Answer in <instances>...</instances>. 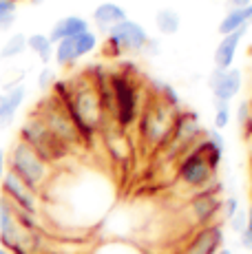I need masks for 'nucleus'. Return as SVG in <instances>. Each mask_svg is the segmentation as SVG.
I'll list each match as a JSON object with an SVG mask.
<instances>
[{"label":"nucleus","instance_id":"obj_1","mask_svg":"<svg viewBox=\"0 0 252 254\" xmlns=\"http://www.w3.org/2000/svg\"><path fill=\"white\" fill-rule=\"evenodd\" d=\"M51 91V95L62 102L84 141H89L95 133H102L109 126V113L102 104V97L93 80H84L77 84L56 80Z\"/></svg>","mask_w":252,"mask_h":254},{"label":"nucleus","instance_id":"obj_2","mask_svg":"<svg viewBox=\"0 0 252 254\" xmlns=\"http://www.w3.org/2000/svg\"><path fill=\"white\" fill-rule=\"evenodd\" d=\"M221 159H224V153L212 141H208L206 133H203V137L188 153H184L177 159L179 184H184L190 190H197V192L215 186V177L221 166Z\"/></svg>","mask_w":252,"mask_h":254},{"label":"nucleus","instance_id":"obj_3","mask_svg":"<svg viewBox=\"0 0 252 254\" xmlns=\"http://www.w3.org/2000/svg\"><path fill=\"white\" fill-rule=\"evenodd\" d=\"M7 157V170L13 173L18 179H22L29 188L36 190L38 194H45V190L53 182V166L47 164L31 146H27L25 141L16 139L9 148V153H4Z\"/></svg>","mask_w":252,"mask_h":254},{"label":"nucleus","instance_id":"obj_4","mask_svg":"<svg viewBox=\"0 0 252 254\" xmlns=\"http://www.w3.org/2000/svg\"><path fill=\"white\" fill-rule=\"evenodd\" d=\"M179 111L168 106L164 100H159L157 95H153L146 104L142 106L137 117V128L139 137L146 146L151 148H164V144L171 137L173 124Z\"/></svg>","mask_w":252,"mask_h":254},{"label":"nucleus","instance_id":"obj_5","mask_svg":"<svg viewBox=\"0 0 252 254\" xmlns=\"http://www.w3.org/2000/svg\"><path fill=\"white\" fill-rule=\"evenodd\" d=\"M111 93H113V106H111V117L115 126L122 130H128L139 117V95H137V82L126 71L109 75Z\"/></svg>","mask_w":252,"mask_h":254},{"label":"nucleus","instance_id":"obj_6","mask_svg":"<svg viewBox=\"0 0 252 254\" xmlns=\"http://www.w3.org/2000/svg\"><path fill=\"white\" fill-rule=\"evenodd\" d=\"M33 113H38L42 122H45V126L49 128V133L60 141L62 146H64L66 150L73 148V146H80L84 144V139H82L80 130L75 128L73 120L69 117L66 113V109L62 106V102L58 100V97H49V100H42L40 104H38V109L33 111Z\"/></svg>","mask_w":252,"mask_h":254},{"label":"nucleus","instance_id":"obj_7","mask_svg":"<svg viewBox=\"0 0 252 254\" xmlns=\"http://www.w3.org/2000/svg\"><path fill=\"white\" fill-rule=\"evenodd\" d=\"M18 139L25 141L27 146H31V148L51 166L56 162H60V159L69 153V150H66L64 146L49 133V128H47L45 122L38 117V113H31L25 122H22Z\"/></svg>","mask_w":252,"mask_h":254},{"label":"nucleus","instance_id":"obj_8","mask_svg":"<svg viewBox=\"0 0 252 254\" xmlns=\"http://www.w3.org/2000/svg\"><path fill=\"white\" fill-rule=\"evenodd\" d=\"M203 133H206V128L201 126L199 115H197L195 111L182 109L175 117L171 137H168V141L164 144V148L171 153V157L179 159L184 153H188V150L203 137Z\"/></svg>","mask_w":252,"mask_h":254},{"label":"nucleus","instance_id":"obj_9","mask_svg":"<svg viewBox=\"0 0 252 254\" xmlns=\"http://www.w3.org/2000/svg\"><path fill=\"white\" fill-rule=\"evenodd\" d=\"M148 31L137 20H122L120 24L106 31V51L109 56H124V53H139L144 51L148 42Z\"/></svg>","mask_w":252,"mask_h":254},{"label":"nucleus","instance_id":"obj_10","mask_svg":"<svg viewBox=\"0 0 252 254\" xmlns=\"http://www.w3.org/2000/svg\"><path fill=\"white\" fill-rule=\"evenodd\" d=\"M224 192V186H210L206 190H199L190 197V203H188V210L192 214V221H195L197 228L210 226V223H217V217L221 212V197Z\"/></svg>","mask_w":252,"mask_h":254},{"label":"nucleus","instance_id":"obj_11","mask_svg":"<svg viewBox=\"0 0 252 254\" xmlns=\"http://www.w3.org/2000/svg\"><path fill=\"white\" fill-rule=\"evenodd\" d=\"M0 197H4L11 206L29 210V212H40V194L31 190L29 186L18 179L13 173H4L2 186H0Z\"/></svg>","mask_w":252,"mask_h":254},{"label":"nucleus","instance_id":"obj_12","mask_svg":"<svg viewBox=\"0 0 252 254\" xmlns=\"http://www.w3.org/2000/svg\"><path fill=\"white\" fill-rule=\"evenodd\" d=\"M226 234L221 221L210 223V226L197 228V232L192 234V239L179 250V254H217L224 248Z\"/></svg>","mask_w":252,"mask_h":254},{"label":"nucleus","instance_id":"obj_13","mask_svg":"<svg viewBox=\"0 0 252 254\" xmlns=\"http://www.w3.org/2000/svg\"><path fill=\"white\" fill-rule=\"evenodd\" d=\"M241 86H244V75L239 69H212V73L208 75V89H210L212 97L219 102H230L239 95Z\"/></svg>","mask_w":252,"mask_h":254},{"label":"nucleus","instance_id":"obj_14","mask_svg":"<svg viewBox=\"0 0 252 254\" xmlns=\"http://www.w3.org/2000/svg\"><path fill=\"white\" fill-rule=\"evenodd\" d=\"M25 97H27L25 84H9L4 93H0V130L9 128L13 124Z\"/></svg>","mask_w":252,"mask_h":254},{"label":"nucleus","instance_id":"obj_15","mask_svg":"<svg viewBox=\"0 0 252 254\" xmlns=\"http://www.w3.org/2000/svg\"><path fill=\"white\" fill-rule=\"evenodd\" d=\"M246 33H248V27H241V29H237V31L228 33V36H221L219 45L215 49V56H212L215 69H221V71L230 69L237 58V49H239L241 40L246 38Z\"/></svg>","mask_w":252,"mask_h":254},{"label":"nucleus","instance_id":"obj_16","mask_svg":"<svg viewBox=\"0 0 252 254\" xmlns=\"http://www.w3.org/2000/svg\"><path fill=\"white\" fill-rule=\"evenodd\" d=\"M84 31H91V22L86 20V18L82 16H64L60 18L56 24L51 27V31L47 33L49 36V40L53 42V45H58L60 40H73V38H77L80 33Z\"/></svg>","mask_w":252,"mask_h":254},{"label":"nucleus","instance_id":"obj_17","mask_svg":"<svg viewBox=\"0 0 252 254\" xmlns=\"http://www.w3.org/2000/svg\"><path fill=\"white\" fill-rule=\"evenodd\" d=\"M126 9L118 2H100L98 7L93 9V22L100 31H109L111 27L120 24L122 20H126Z\"/></svg>","mask_w":252,"mask_h":254},{"label":"nucleus","instance_id":"obj_18","mask_svg":"<svg viewBox=\"0 0 252 254\" xmlns=\"http://www.w3.org/2000/svg\"><path fill=\"white\" fill-rule=\"evenodd\" d=\"M155 29L162 36H175L179 29H182V16H179V11L173 7H162L155 13Z\"/></svg>","mask_w":252,"mask_h":254},{"label":"nucleus","instance_id":"obj_19","mask_svg":"<svg viewBox=\"0 0 252 254\" xmlns=\"http://www.w3.org/2000/svg\"><path fill=\"white\" fill-rule=\"evenodd\" d=\"M27 49L31 53H36V58L45 66L53 60V42L49 40L47 33H31V36H27Z\"/></svg>","mask_w":252,"mask_h":254},{"label":"nucleus","instance_id":"obj_20","mask_svg":"<svg viewBox=\"0 0 252 254\" xmlns=\"http://www.w3.org/2000/svg\"><path fill=\"white\" fill-rule=\"evenodd\" d=\"M241 27H248L246 9H228V13L219 22V33L221 36H228V33L237 31V29H241Z\"/></svg>","mask_w":252,"mask_h":254},{"label":"nucleus","instance_id":"obj_21","mask_svg":"<svg viewBox=\"0 0 252 254\" xmlns=\"http://www.w3.org/2000/svg\"><path fill=\"white\" fill-rule=\"evenodd\" d=\"M27 51V36L25 33H11L9 40L0 49V60H11V58H18Z\"/></svg>","mask_w":252,"mask_h":254},{"label":"nucleus","instance_id":"obj_22","mask_svg":"<svg viewBox=\"0 0 252 254\" xmlns=\"http://www.w3.org/2000/svg\"><path fill=\"white\" fill-rule=\"evenodd\" d=\"M53 60H56L58 66H73L77 62L73 40H60L58 45H53Z\"/></svg>","mask_w":252,"mask_h":254},{"label":"nucleus","instance_id":"obj_23","mask_svg":"<svg viewBox=\"0 0 252 254\" xmlns=\"http://www.w3.org/2000/svg\"><path fill=\"white\" fill-rule=\"evenodd\" d=\"M95 49H98V36H95V31H84L77 38H73V51H75L77 60L91 56Z\"/></svg>","mask_w":252,"mask_h":254},{"label":"nucleus","instance_id":"obj_24","mask_svg":"<svg viewBox=\"0 0 252 254\" xmlns=\"http://www.w3.org/2000/svg\"><path fill=\"white\" fill-rule=\"evenodd\" d=\"M155 95L159 100H164L168 106L182 111V100H179V93L175 91V86L168 84V82H155Z\"/></svg>","mask_w":252,"mask_h":254},{"label":"nucleus","instance_id":"obj_25","mask_svg":"<svg viewBox=\"0 0 252 254\" xmlns=\"http://www.w3.org/2000/svg\"><path fill=\"white\" fill-rule=\"evenodd\" d=\"M228 124H230V102L215 100V120H212V128L221 133Z\"/></svg>","mask_w":252,"mask_h":254},{"label":"nucleus","instance_id":"obj_26","mask_svg":"<svg viewBox=\"0 0 252 254\" xmlns=\"http://www.w3.org/2000/svg\"><path fill=\"white\" fill-rule=\"evenodd\" d=\"M91 254H142L135 246H126V243L113 241V243H106V246L93 248Z\"/></svg>","mask_w":252,"mask_h":254},{"label":"nucleus","instance_id":"obj_27","mask_svg":"<svg viewBox=\"0 0 252 254\" xmlns=\"http://www.w3.org/2000/svg\"><path fill=\"white\" fill-rule=\"evenodd\" d=\"M241 206H239V199L237 197H232V194H228V197H224V201H221V219L228 223L232 217L237 214V210H239Z\"/></svg>","mask_w":252,"mask_h":254},{"label":"nucleus","instance_id":"obj_28","mask_svg":"<svg viewBox=\"0 0 252 254\" xmlns=\"http://www.w3.org/2000/svg\"><path fill=\"white\" fill-rule=\"evenodd\" d=\"M246 223H248V210L239 208V210H237V214H235V217H232L230 221H228V226H230V230L235 232L237 237H239V234L246 230Z\"/></svg>","mask_w":252,"mask_h":254},{"label":"nucleus","instance_id":"obj_29","mask_svg":"<svg viewBox=\"0 0 252 254\" xmlns=\"http://www.w3.org/2000/svg\"><path fill=\"white\" fill-rule=\"evenodd\" d=\"M56 84V73L51 66H42V71L38 73V89L40 91H49Z\"/></svg>","mask_w":252,"mask_h":254},{"label":"nucleus","instance_id":"obj_30","mask_svg":"<svg viewBox=\"0 0 252 254\" xmlns=\"http://www.w3.org/2000/svg\"><path fill=\"white\" fill-rule=\"evenodd\" d=\"M239 243L246 252H252V208H248V223H246V230L239 234Z\"/></svg>","mask_w":252,"mask_h":254},{"label":"nucleus","instance_id":"obj_31","mask_svg":"<svg viewBox=\"0 0 252 254\" xmlns=\"http://www.w3.org/2000/svg\"><path fill=\"white\" fill-rule=\"evenodd\" d=\"M13 24H16V11L0 13V31H9Z\"/></svg>","mask_w":252,"mask_h":254},{"label":"nucleus","instance_id":"obj_32","mask_svg":"<svg viewBox=\"0 0 252 254\" xmlns=\"http://www.w3.org/2000/svg\"><path fill=\"white\" fill-rule=\"evenodd\" d=\"M248 113H250V104L248 102H244V104L237 109V122H239L244 128H246V122H248Z\"/></svg>","mask_w":252,"mask_h":254},{"label":"nucleus","instance_id":"obj_33","mask_svg":"<svg viewBox=\"0 0 252 254\" xmlns=\"http://www.w3.org/2000/svg\"><path fill=\"white\" fill-rule=\"evenodd\" d=\"M144 51H146L148 56H153V58L162 53V51H159V42L155 40V38H148V42H146V47H144Z\"/></svg>","mask_w":252,"mask_h":254},{"label":"nucleus","instance_id":"obj_34","mask_svg":"<svg viewBox=\"0 0 252 254\" xmlns=\"http://www.w3.org/2000/svg\"><path fill=\"white\" fill-rule=\"evenodd\" d=\"M18 9V0H0V13H9Z\"/></svg>","mask_w":252,"mask_h":254},{"label":"nucleus","instance_id":"obj_35","mask_svg":"<svg viewBox=\"0 0 252 254\" xmlns=\"http://www.w3.org/2000/svg\"><path fill=\"white\" fill-rule=\"evenodd\" d=\"M250 2L252 0H228V7L230 9H246V7H250Z\"/></svg>","mask_w":252,"mask_h":254},{"label":"nucleus","instance_id":"obj_36","mask_svg":"<svg viewBox=\"0 0 252 254\" xmlns=\"http://www.w3.org/2000/svg\"><path fill=\"white\" fill-rule=\"evenodd\" d=\"M4 173H7V157H4V150L0 148V186H2Z\"/></svg>","mask_w":252,"mask_h":254},{"label":"nucleus","instance_id":"obj_37","mask_svg":"<svg viewBox=\"0 0 252 254\" xmlns=\"http://www.w3.org/2000/svg\"><path fill=\"white\" fill-rule=\"evenodd\" d=\"M250 104V113H248V122H246V130L252 135V102H248Z\"/></svg>","mask_w":252,"mask_h":254},{"label":"nucleus","instance_id":"obj_38","mask_svg":"<svg viewBox=\"0 0 252 254\" xmlns=\"http://www.w3.org/2000/svg\"><path fill=\"white\" fill-rule=\"evenodd\" d=\"M246 16H248V27L252 24V2H250V7H246Z\"/></svg>","mask_w":252,"mask_h":254},{"label":"nucleus","instance_id":"obj_39","mask_svg":"<svg viewBox=\"0 0 252 254\" xmlns=\"http://www.w3.org/2000/svg\"><path fill=\"white\" fill-rule=\"evenodd\" d=\"M217 254H235V252H232V250H230V248H226V246H224V248H221V250H219V252H217Z\"/></svg>","mask_w":252,"mask_h":254},{"label":"nucleus","instance_id":"obj_40","mask_svg":"<svg viewBox=\"0 0 252 254\" xmlns=\"http://www.w3.org/2000/svg\"><path fill=\"white\" fill-rule=\"evenodd\" d=\"M0 254H11V252H9V250H4V248L0 246Z\"/></svg>","mask_w":252,"mask_h":254},{"label":"nucleus","instance_id":"obj_41","mask_svg":"<svg viewBox=\"0 0 252 254\" xmlns=\"http://www.w3.org/2000/svg\"><path fill=\"white\" fill-rule=\"evenodd\" d=\"M29 2H33V4H40V2H42V0H29Z\"/></svg>","mask_w":252,"mask_h":254}]
</instances>
